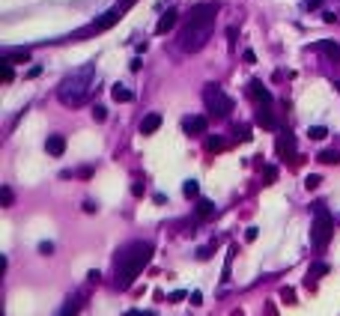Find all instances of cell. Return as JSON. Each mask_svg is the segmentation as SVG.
Returning <instances> with one entry per match:
<instances>
[{
	"mask_svg": "<svg viewBox=\"0 0 340 316\" xmlns=\"http://www.w3.org/2000/svg\"><path fill=\"white\" fill-rule=\"evenodd\" d=\"M96 90V63H87L81 69H75L72 75H66L60 81V90H57V99L66 105V107H81L90 102Z\"/></svg>",
	"mask_w": 340,
	"mask_h": 316,
	"instance_id": "6da1fadb",
	"label": "cell"
},
{
	"mask_svg": "<svg viewBox=\"0 0 340 316\" xmlns=\"http://www.w3.org/2000/svg\"><path fill=\"white\" fill-rule=\"evenodd\" d=\"M152 254H155L152 242H134L125 251H119V257H116V287L128 290L134 284V278L143 272V266L152 260Z\"/></svg>",
	"mask_w": 340,
	"mask_h": 316,
	"instance_id": "7a4b0ae2",
	"label": "cell"
},
{
	"mask_svg": "<svg viewBox=\"0 0 340 316\" xmlns=\"http://www.w3.org/2000/svg\"><path fill=\"white\" fill-rule=\"evenodd\" d=\"M335 236V218L326 209V203H314V224H311V242L323 251Z\"/></svg>",
	"mask_w": 340,
	"mask_h": 316,
	"instance_id": "3957f363",
	"label": "cell"
},
{
	"mask_svg": "<svg viewBox=\"0 0 340 316\" xmlns=\"http://www.w3.org/2000/svg\"><path fill=\"white\" fill-rule=\"evenodd\" d=\"M209 36H212V27H206V24H185V30L179 33V48L185 54H197L209 42Z\"/></svg>",
	"mask_w": 340,
	"mask_h": 316,
	"instance_id": "277c9868",
	"label": "cell"
},
{
	"mask_svg": "<svg viewBox=\"0 0 340 316\" xmlns=\"http://www.w3.org/2000/svg\"><path fill=\"white\" fill-rule=\"evenodd\" d=\"M203 102H206L209 113H212V116H218V119L230 116V110H233V99H230V96H227L218 84H209V87L203 90Z\"/></svg>",
	"mask_w": 340,
	"mask_h": 316,
	"instance_id": "5b68a950",
	"label": "cell"
},
{
	"mask_svg": "<svg viewBox=\"0 0 340 316\" xmlns=\"http://www.w3.org/2000/svg\"><path fill=\"white\" fill-rule=\"evenodd\" d=\"M278 152H281V158H287L290 164H296V161H299V152H296V137H293L290 131H281V134H278Z\"/></svg>",
	"mask_w": 340,
	"mask_h": 316,
	"instance_id": "8992f818",
	"label": "cell"
},
{
	"mask_svg": "<svg viewBox=\"0 0 340 316\" xmlns=\"http://www.w3.org/2000/svg\"><path fill=\"white\" fill-rule=\"evenodd\" d=\"M254 122H257V125H263L266 131H275V128H278V119L272 116L269 105H260V107L254 110Z\"/></svg>",
	"mask_w": 340,
	"mask_h": 316,
	"instance_id": "52a82bcc",
	"label": "cell"
},
{
	"mask_svg": "<svg viewBox=\"0 0 340 316\" xmlns=\"http://www.w3.org/2000/svg\"><path fill=\"white\" fill-rule=\"evenodd\" d=\"M317 51L329 60V63H340V45L338 42H332V39H323V42H317Z\"/></svg>",
	"mask_w": 340,
	"mask_h": 316,
	"instance_id": "ba28073f",
	"label": "cell"
},
{
	"mask_svg": "<svg viewBox=\"0 0 340 316\" xmlns=\"http://www.w3.org/2000/svg\"><path fill=\"white\" fill-rule=\"evenodd\" d=\"M45 149H48V155L60 158V155L66 152V137H63V134H48V140H45Z\"/></svg>",
	"mask_w": 340,
	"mask_h": 316,
	"instance_id": "9c48e42d",
	"label": "cell"
},
{
	"mask_svg": "<svg viewBox=\"0 0 340 316\" xmlns=\"http://www.w3.org/2000/svg\"><path fill=\"white\" fill-rule=\"evenodd\" d=\"M176 15H179L176 9H167V12L158 18V24H155V33H158V36H164L167 30H173V24H176Z\"/></svg>",
	"mask_w": 340,
	"mask_h": 316,
	"instance_id": "30bf717a",
	"label": "cell"
},
{
	"mask_svg": "<svg viewBox=\"0 0 340 316\" xmlns=\"http://www.w3.org/2000/svg\"><path fill=\"white\" fill-rule=\"evenodd\" d=\"M161 128V113H146L140 119V134H155Z\"/></svg>",
	"mask_w": 340,
	"mask_h": 316,
	"instance_id": "8fae6325",
	"label": "cell"
},
{
	"mask_svg": "<svg viewBox=\"0 0 340 316\" xmlns=\"http://www.w3.org/2000/svg\"><path fill=\"white\" fill-rule=\"evenodd\" d=\"M182 125H185V131H188L191 137H197V134H206V116H188Z\"/></svg>",
	"mask_w": 340,
	"mask_h": 316,
	"instance_id": "7c38bea8",
	"label": "cell"
},
{
	"mask_svg": "<svg viewBox=\"0 0 340 316\" xmlns=\"http://www.w3.org/2000/svg\"><path fill=\"white\" fill-rule=\"evenodd\" d=\"M251 96H254L260 105H272V93L263 87V81H251Z\"/></svg>",
	"mask_w": 340,
	"mask_h": 316,
	"instance_id": "4fadbf2b",
	"label": "cell"
},
{
	"mask_svg": "<svg viewBox=\"0 0 340 316\" xmlns=\"http://www.w3.org/2000/svg\"><path fill=\"white\" fill-rule=\"evenodd\" d=\"M3 60H6V63H27V60H30V51H24V48H18V51H3Z\"/></svg>",
	"mask_w": 340,
	"mask_h": 316,
	"instance_id": "5bb4252c",
	"label": "cell"
},
{
	"mask_svg": "<svg viewBox=\"0 0 340 316\" xmlns=\"http://www.w3.org/2000/svg\"><path fill=\"white\" fill-rule=\"evenodd\" d=\"M111 96H113V102H131V99H134V93H131L128 87H122V84H116V87L111 90Z\"/></svg>",
	"mask_w": 340,
	"mask_h": 316,
	"instance_id": "9a60e30c",
	"label": "cell"
},
{
	"mask_svg": "<svg viewBox=\"0 0 340 316\" xmlns=\"http://www.w3.org/2000/svg\"><path fill=\"white\" fill-rule=\"evenodd\" d=\"M323 275H329V263H314V266L308 269V284L317 281V278H323Z\"/></svg>",
	"mask_w": 340,
	"mask_h": 316,
	"instance_id": "2e32d148",
	"label": "cell"
},
{
	"mask_svg": "<svg viewBox=\"0 0 340 316\" xmlns=\"http://www.w3.org/2000/svg\"><path fill=\"white\" fill-rule=\"evenodd\" d=\"M197 215H200V218H212V215H215V203H212V200H200V203H197Z\"/></svg>",
	"mask_w": 340,
	"mask_h": 316,
	"instance_id": "e0dca14e",
	"label": "cell"
},
{
	"mask_svg": "<svg viewBox=\"0 0 340 316\" xmlns=\"http://www.w3.org/2000/svg\"><path fill=\"white\" fill-rule=\"evenodd\" d=\"M320 161L323 164H340V152L338 149H326V152H320Z\"/></svg>",
	"mask_w": 340,
	"mask_h": 316,
	"instance_id": "ac0fdd59",
	"label": "cell"
},
{
	"mask_svg": "<svg viewBox=\"0 0 340 316\" xmlns=\"http://www.w3.org/2000/svg\"><path fill=\"white\" fill-rule=\"evenodd\" d=\"M78 311H81V299L75 296V299H69V305L63 308V314H60V316H78Z\"/></svg>",
	"mask_w": 340,
	"mask_h": 316,
	"instance_id": "d6986e66",
	"label": "cell"
},
{
	"mask_svg": "<svg viewBox=\"0 0 340 316\" xmlns=\"http://www.w3.org/2000/svg\"><path fill=\"white\" fill-rule=\"evenodd\" d=\"M182 194H185V197H197V194H200V185H197V179H188V182L182 185Z\"/></svg>",
	"mask_w": 340,
	"mask_h": 316,
	"instance_id": "ffe728a7",
	"label": "cell"
},
{
	"mask_svg": "<svg viewBox=\"0 0 340 316\" xmlns=\"http://www.w3.org/2000/svg\"><path fill=\"white\" fill-rule=\"evenodd\" d=\"M0 78H3V84H9V81H12V63L0 60Z\"/></svg>",
	"mask_w": 340,
	"mask_h": 316,
	"instance_id": "44dd1931",
	"label": "cell"
},
{
	"mask_svg": "<svg viewBox=\"0 0 340 316\" xmlns=\"http://www.w3.org/2000/svg\"><path fill=\"white\" fill-rule=\"evenodd\" d=\"M236 137L242 140V143H248L254 134H251V125H236Z\"/></svg>",
	"mask_w": 340,
	"mask_h": 316,
	"instance_id": "7402d4cb",
	"label": "cell"
},
{
	"mask_svg": "<svg viewBox=\"0 0 340 316\" xmlns=\"http://www.w3.org/2000/svg\"><path fill=\"white\" fill-rule=\"evenodd\" d=\"M93 119H96V122H105V119H108V107H105V105H96V107H93Z\"/></svg>",
	"mask_w": 340,
	"mask_h": 316,
	"instance_id": "603a6c76",
	"label": "cell"
},
{
	"mask_svg": "<svg viewBox=\"0 0 340 316\" xmlns=\"http://www.w3.org/2000/svg\"><path fill=\"white\" fill-rule=\"evenodd\" d=\"M308 134H311V140H323L329 131H326L323 125H311V128H308Z\"/></svg>",
	"mask_w": 340,
	"mask_h": 316,
	"instance_id": "cb8c5ba5",
	"label": "cell"
},
{
	"mask_svg": "<svg viewBox=\"0 0 340 316\" xmlns=\"http://www.w3.org/2000/svg\"><path fill=\"white\" fill-rule=\"evenodd\" d=\"M233 257H236V245H230V254H227V263H224V281H230V266H233Z\"/></svg>",
	"mask_w": 340,
	"mask_h": 316,
	"instance_id": "d4e9b609",
	"label": "cell"
},
{
	"mask_svg": "<svg viewBox=\"0 0 340 316\" xmlns=\"http://www.w3.org/2000/svg\"><path fill=\"white\" fill-rule=\"evenodd\" d=\"M320 182H323V179H320L317 173H311V176L305 179V188H308V191H314V188H320Z\"/></svg>",
	"mask_w": 340,
	"mask_h": 316,
	"instance_id": "484cf974",
	"label": "cell"
},
{
	"mask_svg": "<svg viewBox=\"0 0 340 316\" xmlns=\"http://www.w3.org/2000/svg\"><path fill=\"white\" fill-rule=\"evenodd\" d=\"M206 149H212V152H215V149H224V140H221V137H209V140H206Z\"/></svg>",
	"mask_w": 340,
	"mask_h": 316,
	"instance_id": "4316f807",
	"label": "cell"
},
{
	"mask_svg": "<svg viewBox=\"0 0 340 316\" xmlns=\"http://www.w3.org/2000/svg\"><path fill=\"white\" fill-rule=\"evenodd\" d=\"M275 179H278V167L269 164V167H266V182H275Z\"/></svg>",
	"mask_w": 340,
	"mask_h": 316,
	"instance_id": "83f0119b",
	"label": "cell"
},
{
	"mask_svg": "<svg viewBox=\"0 0 340 316\" xmlns=\"http://www.w3.org/2000/svg\"><path fill=\"white\" fill-rule=\"evenodd\" d=\"M39 254H42V257H51V254H54V245H51V242H42V245H39Z\"/></svg>",
	"mask_w": 340,
	"mask_h": 316,
	"instance_id": "f1b7e54d",
	"label": "cell"
},
{
	"mask_svg": "<svg viewBox=\"0 0 340 316\" xmlns=\"http://www.w3.org/2000/svg\"><path fill=\"white\" fill-rule=\"evenodd\" d=\"M42 75V66H30L27 72H24V78H39Z\"/></svg>",
	"mask_w": 340,
	"mask_h": 316,
	"instance_id": "f546056e",
	"label": "cell"
},
{
	"mask_svg": "<svg viewBox=\"0 0 340 316\" xmlns=\"http://www.w3.org/2000/svg\"><path fill=\"white\" fill-rule=\"evenodd\" d=\"M0 200H3V206H12V191L3 188V191H0Z\"/></svg>",
	"mask_w": 340,
	"mask_h": 316,
	"instance_id": "4dcf8cb0",
	"label": "cell"
},
{
	"mask_svg": "<svg viewBox=\"0 0 340 316\" xmlns=\"http://www.w3.org/2000/svg\"><path fill=\"white\" fill-rule=\"evenodd\" d=\"M212 248H215V245H206V248H200V251H197V257H200V260H209V257H212Z\"/></svg>",
	"mask_w": 340,
	"mask_h": 316,
	"instance_id": "1f68e13d",
	"label": "cell"
},
{
	"mask_svg": "<svg viewBox=\"0 0 340 316\" xmlns=\"http://www.w3.org/2000/svg\"><path fill=\"white\" fill-rule=\"evenodd\" d=\"M242 60H245V63H257V54H254V51H251V48H248V51H245V54H242Z\"/></svg>",
	"mask_w": 340,
	"mask_h": 316,
	"instance_id": "d6a6232c",
	"label": "cell"
},
{
	"mask_svg": "<svg viewBox=\"0 0 340 316\" xmlns=\"http://www.w3.org/2000/svg\"><path fill=\"white\" fill-rule=\"evenodd\" d=\"M257 236H260V230H257V227H248V233H245V239H248V242H254Z\"/></svg>",
	"mask_w": 340,
	"mask_h": 316,
	"instance_id": "836d02e7",
	"label": "cell"
},
{
	"mask_svg": "<svg viewBox=\"0 0 340 316\" xmlns=\"http://www.w3.org/2000/svg\"><path fill=\"white\" fill-rule=\"evenodd\" d=\"M131 194H134V197H143V185H140V182H134V185H131Z\"/></svg>",
	"mask_w": 340,
	"mask_h": 316,
	"instance_id": "e575fe53",
	"label": "cell"
},
{
	"mask_svg": "<svg viewBox=\"0 0 340 316\" xmlns=\"http://www.w3.org/2000/svg\"><path fill=\"white\" fill-rule=\"evenodd\" d=\"M227 39H230V48H233V45H236V27L227 30Z\"/></svg>",
	"mask_w": 340,
	"mask_h": 316,
	"instance_id": "d590c367",
	"label": "cell"
},
{
	"mask_svg": "<svg viewBox=\"0 0 340 316\" xmlns=\"http://www.w3.org/2000/svg\"><path fill=\"white\" fill-rule=\"evenodd\" d=\"M185 299V293L182 290H176V293H170V302H182Z\"/></svg>",
	"mask_w": 340,
	"mask_h": 316,
	"instance_id": "8d00e7d4",
	"label": "cell"
},
{
	"mask_svg": "<svg viewBox=\"0 0 340 316\" xmlns=\"http://www.w3.org/2000/svg\"><path fill=\"white\" fill-rule=\"evenodd\" d=\"M317 6H323V0H305V9H317Z\"/></svg>",
	"mask_w": 340,
	"mask_h": 316,
	"instance_id": "74e56055",
	"label": "cell"
},
{
	"mask_svg": "<svg viewBox=\"0 0 340 316\" xmlns=\"http://www.w3.org/2000/svg\"><path fill=\"white\" fill-rule=\"evenodd\" d=\"M125 316H155V314H143V311H128Z\"/></svg>",
	"mask_w": 340,
	"mask_h": 316,
	"instance_id": "f35d334b",
	"label": "cell"
},
{
	"mask_svg": "<svg viewBox=\"0 0 340 316\" xmlns=\"http://www.w3.org/2000/svg\"><path fill=\"white\" fill-rule=\"evenodd\" d=\"M335 87H338V93H340V81H335Z\"/></svg>",
	"mask_w": 340,
	"mask_h": 316,
	"instance_id": "ab89813d",
	"label": "cell"
}]
</instances>
